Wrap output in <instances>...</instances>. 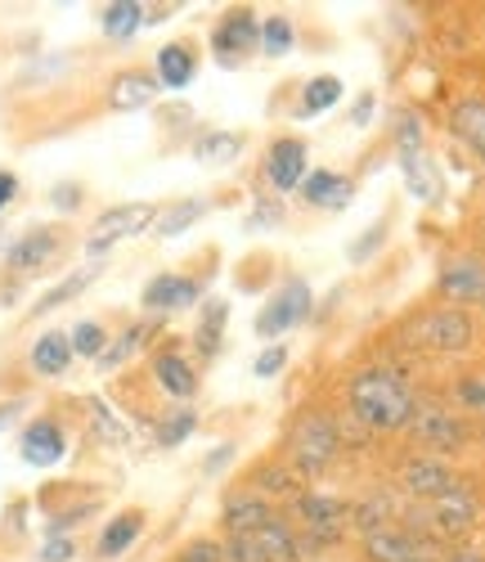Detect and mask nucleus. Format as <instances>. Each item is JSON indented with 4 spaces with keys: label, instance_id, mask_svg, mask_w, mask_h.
Instances as JSON below:
<instances>
[{
    "label": "nucleus",
    "instance_id": "obj_1",
    "mask_svg": "<svg viewBox=\"0 0 485 562\" xmlns=\"http://www.w3.org/2000/svg\"><path fill=\"white\" fill-rule=\"evenodd\" d=\"M347 405L373 432H401V428L414 424V414H418V396H414L409 379L392 364H369V369L351 373Z\"/></svg>",
    "mask_w": 485,
    "mask_h": 562
},
{
    "label": "nucleus",
    "instance_id": "obj_2",
    "mask_svg": "<svg viewBox=\"0 0 485 562\" xmlns=\"http://www.w3.org/2000/svg\"><path fill=\"white\" fill-rule=\"evenodd\" d=\"M409 342L431 356H463L476 342V319L459 306H436L409 324Z\"/></svg>",
    "mask_w": 485,
    "mask_h": 562
},
{
    "label": "nucleus",
    "instance_id": "obj_3",
    "mask_svg": "<svg viewBox=\"0 0 485 562\" xmlns=\"http://www.w3.org/2000/svg\"><path fill=\"white\" fill-rule=\"evenodd\" d=\"M287 450H293V463L302 477H319L324 468L337 459V450H342V428H337V418L328 414H302L293 437H287Z\"/></svg>",
    "mask_w": 485,
    "mask_h": 562
},
{
    "label": "nucleus",
    "instance_id": "obj_4",
    "mask_svg": "<svg viewBox=\"0 0 485 562\" xmlns=\"http://www.w3.org/2000/svg\"><path fill=\"white\" fill-rule=\"evenodd\" d=\"M158 221V207L154 203H117V207H104L94 216L90 234H86V257L104 261V252H113L122 239H135Z\"/></svg>",
    "mask_w": 485,
    "mask_h": 562
},
{
    "label": "nucleus",
    "instance_id": "obj_5",
    "mask_svg": "<svg viewBox=\"0 0 485 562\" xmlns=\"http://www.w3.org/2000/svg\"><path fill=\"white\" fill-rule=\"evenodd\" d=\"M225 562H302V536H293V527L274 518L248 536H229Z\"/></svg>",
    "mask_w": 485,
    "mask_h": 562
},
{
    "label": "nucleus",
    "instance_id": "obj_6",
    "mask_svg": "<svg viewBox=\"0 0 485 562\" xmlns=\"http://www.w3.org/2000/svg\"><path fill=\"white\" fill-rule=\"evenodd\" d=\"M476 522H481V504H476L472 486H459V491H450L441 499H431L427 513H422V531H427L431 544L436 540H450L454 544V540L472 536Z\"/></svg>",
    "mask_w": 485,
    "mask_h": 562
},
{
    "label": "nucleus",
    "instance_id": "obj_7",
    "mask_svg": "<svg viewBox=\"0 0 485 562\" xmlns=\"http://www.w3.org/2000/svg\"><path fill=\"white\" fill-rule=\"evenodd\" d=\"M293 508H297V522H302V531H306V540H311L315 549L337 544V540L347 536V527H351V504H342L337 495L302 491V495L293 499Z\"/></svg>",
    "mask_w": 485,
    "mask_h": 562
},
{
    "label": "nucleus",
    "instance_id": "obj_8",
    "mask_svg": "<svg viewBox=\"0 0 485 562\" xmlns=\"http://www.w3.org/2000/svg\"><path fill=\"white\" fill-rule=\"evenodd\" d=\"M409 432L418 437V446H427L436 454H454V450H463L472 441V428L450 405H427V401H418V414H414Z\"/></svg>",
    "mask_w": 485,
    "mask_h": 562
},
{
    "label": "nucleus",
    "instance_id": "obj_9",
    "mask_svg": "<svg viewBox=\"0 0 485 562\" xmlns=\"http://www.w3.org/2000/svg\"><path fill=\"white\" fill-rule=\"evenodd\" d=\"M401 486H405V495H414L418 504H431V499H441V495H450V491H459V486H467V482L454 473L445 459L414 454V459L401 463Z\"/></svg>",
    "mask_w": 485,
    "mask_h": 562
},
{
    "label": "nucleus",
    "instance_id": "obj_10",
    "mask_svg": "<svg viewBox=\"0 0 485 562\" xmlns=\"http://www.w3.org/2000/svg\"><path fill=\"white\" fill-rule=\"evenodd\" d=\"M311 284H306V279H287V284L266 302V311L257 315V334L261 338H279V334H287V329H293V324H302L306 315H311Z\"/></svg>",
    "mask_w": 485,
    "mask_h": 562
},
{
    "label": "nucleus",
    "instance_id": "obj_11",
    "mask_svg": "<svg viewBox=\"0 0 485 562\" xmlns=\"http://www.w3.org/2000/svg\"><path fill=\"white\" fill-rule=\"evenodd\" d=\"M436 289L459 311L485 306V257H450L436 274Z\"/></svg>",
    "mask_w": 485,
    "mask_h": 562
},
{
    "label": "nucleus",
    "instance_id": "obj_12",
    "mask_svg": "<svg viewBox=\"0 0 485 562\" xmlns=\"http://www.w3.org/2000/svg\"><path fill=\"white\" fill-rule=\"evenodd\" d=\"M59 248H64V229L59 225H36L5 248V270L10 274H36L59 257Z\"/></svg>",
    "mask_w": 485,
    "mask_h": 562
},
{
    "label": "nucleus",
    "instance_id": "obj_13",
    "mask_svg": "<svg viewBox=\"0 0 485 562\" xmlns=\"http://www.w3.org/2000/svg\"><path fill=\"white\" fill-rule=\"evenodd\" d=\"M364 558L369 562H418V558H436V544L427 536H418L414 527H382L373 536H364Z\"/></svg>",
    "mask_w": 485,
    "mask_h": 562
},
{
    "label": "nucleus",
    "instance_id": "obj_14",
    "mask_svg": "<svg viewBox=\"0 0 485 562\" xmlns=\"http://www.w3.org/2000/svg\"><path fill=\"white\" fill-rule=\"evenodd\" d=\"M19 454H23V463H32V468H55V463L68 454V432H64V424H59L55 414L32 418V424L23 428V437H19Z\"/></svg>",
    "mask_w": 485,
    "mask_h": 562
},
{
    "label": "nucleus",
    "instance_id": "obj_15",
    "mask_svg": "<svg viewBox=\"0 0 485 562\" xmlns=\"http://www.w3.org/2000/svg\"><path fill=\"white\" fill-rule=\"evenodd\" d=\"M306 171H311V149H306V139H297V135L274 139L270 154H266V180L274 184V190H279V194H293L297 184L306 180Z\"/></svg>",
    "mask_w": 485,
    "mask_h": 562
},
{
    "label": "nucleus",
    "instance_id": "obj_16",
    "mask_svg": "<svg viewBox=\"0 0 485 562\" xmlns=\"http://www.w3.org/2000/svg\"><path fill=\"white\" fill-rule=\"evenodd\" d=\"M199 297H203L199 279H189V274H171V270L154 274L149 284H144V293H139L144 311H154V315H171V311H184V306H193Z\"/></svg>",
    "mask_w": 485,
    "mask_h": 562
},
{
    "label": "nucleus",
    "instance_id": "obj_17",
    "mask_svg": "<svg viewBox=\"0 0 485 562\" xmlns=\"http://www.w3.org/2000/svg\"><path fill=\"white\" fill-rule=\"evenodd\" d=\"M297 194H302L306 207L342 212V207H351V199H356V180L342 176V171H324V167H315V171H306V180L297 184Z\"/></svg>",
    "mask_w": 485,
    "mask_h": 562
},
{
    "label": "nucleus",
    "instance_id": "obj_18",
    "mask_svg": "<svg viewBox=\"0 0 485 562\" xmlns=\"http://www.w3.org/2000/svg\"><path fill=\"white\" fill-rule=\"evenodd\" d=\"M261 45V23H257V14L252 10H229L216 27H212V50L229 64L234 55H243V50H257Z\"/></svg>",
    "mask_w": 485,
    "mask_h": 562
},
{
    "label": "nucleus",
    "instance_id": "obj_19",
    "mask_svg": "<svg viewBox=\"0 0 485 562\" xmlns=\"http://www.w3.org/2000/svg\"><path fill=\"white\" fill-rule=\"evenodd\" d=\"M158 77L154 72H144V68H126L109 81V109L117 113H139V109H149L158 100Z\"/></svg>",
    "mask_w": 485,
    "mask_h": 562
},
{
    "label": "nucleus",
    "instance_id": "obj_20",
    "mask_svg": "<svg viewBox=\"0 0 485 562\" xmlns=\"http://www.w3.org/2000/svg\"><path fill=\"white\" fill-rule=\"evenodd\" d=\"M274 518H279V513H274L257 491L229 495L225 508H221V522H225L229 536H248V531H257V527H266V522H274Z\"/></svg>",
    "mask_w": 485,
    "mask_h": 562
},
{
    "label": "nucleus",
    "instance_id": "obj_21",
    "mask_svg": "<svg viewBox=\"0 0 485 562\" xmlns=\"http://www.w3.org/2000/svg\"><path fill=\"white\" fill-rule=\"evenodd\" d=\"M154 383H158L167 396L189 401L193 392H199V369H193L176 347H162V351L154 356Z\"/></svg>",
    "mask_w": 485,
    "mask_h": 562
},
{
    "label": "nucleus",
    "instance_id": "obj_22",
    "mask_svg": "<svg viewBox=\"0 0 485 562\" xmlns=\"http://www.w3.org/2000/svg\"><path fill=\"white\" fill-rule=\"evenodd\" d=\"M72 360L77 356H72V342L64 329H45L27 351V364H32V373H41V379H64Z\"/></svg>",
    "mask_w": 485,
    "mask_h": 562
},
{
    "label": "nucleus",
    "instance_id": "obj_23",
    "mask_svg": "<svg viewBox=\"0 0 485 562\" xmlns=\"http://www.w3.org/2000/svg\"><path fill=\"white\" fill-rule=\"evenodd\" d=\"M154 77L162 90H184L193 77H199V55H193V45H184V41L162 45L158 59H154Z\"/></svg>",
    "mask_w": 485,
    "mask_h": 562
},
{
    "label": "nucleus",
    "instance_id": "obj_24",
    "mask_svg": "<svg viewBox=\"0 0 485 562\" xmlns=\"http://www.w3.org/2000/svg\"><path fill=\"white\" fill-rule=\"evenodd\" d=\"M450 135H459L463 145L472 149V158L485 167V100L467 95L450 109Z\"/></svg>",
    "mask_w": 485,
    "mask_h": 562
},
{
    "label": "nucleus",
    "instance_id": "obj_25",
    "mask_svg": "<svg viewBox=\"0 0 485 562\" xmlns=\"http://www.w3.org/2000/svg\"><path fill=\"white\" fill-rule=\"evenodd\" d=\"M104 274V261H90V266H81V270H72L68 279H59V284L50 289V293H45L36 306H32V319H41V315H50V311H59V306H68L72 297H81L90 284H94V279H100Z\"/></svg>",
    "mask_w": 485,
    "mask_h": 562
},
{
    "label": "nucleus",
    "instance_id": "obj_26",
    "mask_svg": "<svg viewBox=\"0 0 485 562\" xmlns=\"http://www.w3.org/2000/svg\"><path fill=\"white\" fill-rule=\"evenodd\" d=\"M139 536H144V513L126 508V513H117V518H109V527L100 531V540H94V553L100 558H122Z\"/></svg>",
    "mask_w": 485,
    "mask_h": 562
},
{
    "label": "nucleus",
    "instance_id": "obj_27",
    "mask_svg": "<svg viewBox=\"0 0 485 562\" xmlns=\"http://www.w3.org/2000/svg\"><path fill=\"white\" fill-rule=\"evenodd\" d=\"M401 171H405V184H409V194L418 203H441L445 184H441V171H436V162L427 154H405L401 158Z\"/></svg>",
    "mask_w": 485,
    "mask_h": 562
},
{
    "label": "nucleus",
    "instance_id": "obj_28",
    "mask_svg": "<svg viewBox=\"0 0 485 562\" xmlns=\"http://www.w3.org/2000/svg\"><path fill=\"white\" fill-rule=\"evenodd\" d=\"M225 319H229V302L207 297V302H203V319H199V329H193V347H199V356H203V360H216V356H221Z\"/></svg>",
    "mask_w": 485,
    "mask_h": 562
},
{
    "label": "nucleus",
    "instance_id": "obj_29",
    "mask_svg": "<svg viewBox=\"0 0 485 562\" xmlns=\"http://www.w3.org/2000/svg\"><path fill=\"white\" fill-rule=\"evenodd\" d=\"M86 414H90V432L100 446H126L131 441V428L117 418V409L104 401V396H90L86 401Z\"/></svg>",
    "mask_w": 485,
    "mask_h": 562
},
{
    "label": "nucleus",
    "instance_id": "obj_30",
    "mask_svg": "<svg viewBox=\"0 0 485 562\" xmlns=\"http://www.w3.org/2000/svg\"><path fill=\"white\" fill-rule=\"evenodd\" d=\"M100 27L109 41H131L144 27V5L139 0H113V5L100 10Z\"/></svg>",
    "mask_w": 485,
    "mask_h": 562
},
{
    "label": "nucleus",
    "instance_id": "obj_31",
    "mask_svg": "<svg viewBox=\"0 0 485 562\" xmlns=\"http://www.w3.org/2000/svg\"><path fill=\"white\" fill-rule=\"evenodd\" d=\"M243 145H248V139L238 131H203L193 139V158L199 162H234L243 154Z\"/></svg>",
    "mask_w": 485,
    "mask_h": 562
},
{
    "label": "nucleus",
    "instance_id": "obj_32",
    "mask_svg": "<svg viewBox=\"0 0 485 562\" xmlns=\"http://www.w3.org/2000/svg\"><path fill=\"white\" fill-rule=\"evenodd\" d=\"M207 216V199H176L167 212H158V234L162 239H176V234H184L193 221H203Z\"/></svg>",
    "mask_w": 485,
    "mask_h": 562
},
{
    "label": "nucleus",
    "instance_id": "obj_33",
    "mask_svg": "<svg viewBox=\"0 0 485 562\" xmlns=\"http://www.w3.org/2000/svg\"><path fill=\"white\" fill-rule=\"evenodd\" d=\"M392 513H396V504L386 499V495H364L360 504H351V527L360 536H373L382 527H392Z\"/></svg>",
    "mask_w": 485,
    "mask_h": 562
},
{
    "label": "nucleus",
    "instance_id": "obj_34",
    "mask_svg": "<svg viewBox=\"0 0 485 562\" xmlns=\"http://www.w3.org/2000/svg\"><path fill=\"white\" fill-rule=\"evenodd\" d=\"M68 342H72V356L100 360L109 351V329L100 319H81V324H72V329H68Z\"/></svg>",
    "mask_w": 485,
    "mask_h": 562
},
{
    "label": "nucleus",
    "instance_id": "obj_35",
    "mask_svg": "<svg viewBox=\"0 0 485 562\" xmlns=\"http://www.w3.org/2000/svg\"><path fill=\"white\" fill-rule=\"evenodd\" d=\"M154 334V324H131L126 334H117V338H109V351L100 356V369H117V364H126L139 347H144V338Z\"/></svg>",
    "mask_w": 485,
    "mask_h": 562
},
{
    "label": "nucleus",
    "instance_id": "obj_36",
    "mask_svg": "<svg viewBox=\"0 0 485 562\" xmlns=\"http://www.w3.org/2000/svg\"><path fill=\"white\" fill-rule=\"evenodd\" d=\"M293 45H297V32H293V23H287L283 14H274V19L261 23V50H266L270 59L293 55Z\"/></svg>",
    "mask_w": 485,
    "mask_h": 562
},
{
    "label": "nucleus",
    "instance_id": "obj_37",
    "mask_svg": "<svg viewBox=\"0 0 485 562\" xmlns=\"http://www.w3.org/2000/svg\"><path fill=\"white\" fill-rule=\"evenodd\" d=\"M193 428H199V414H193V409H171L167 418H162V424H158V446H184L189 437H193Z\"/></svg>",
    "mask_w": 485,
    "mask_h": 562
},
{
    "label": "nucleus",
    "instance_id": "obj_38",
    "mask_svg": "<svg viewBox=\"0 0 485 562\" xmlns=\"http://www.w3.org/2000/svg\"><path fill=\"white\" fill-rule=\"evenodd\" d=\"M252 486H257V495L266 499V495H274V499H287V495H302L297 491V477L287 473V468H257V477H252Z\"/></svg>",
    "mask_w": 485,
    "mask_h": 562
},
{
    "label": "nucleus",
    "instance_id": "obj_39",
    "mask_svg": "<svg viewBox=\"0 0 485 562\" xmlns=\"http://www.w3.org/2000/svg\"><path fill=\"white\" fill-rule=\"evenodd\" d=\"M337 100H342V81H337V77H315V81H306V90H302V109H306V113H324V109H332Z\"/></svg>",
    "mask_w": 485,
    "mask_h": 562
},
{
    "label": "nucleus",
    "instance_id": "obj_40",
    "mask_svg": "<svg viewBox=\"0 0 485 562\" xmlns=\"http://www.w3.org/2000/svg\"><path fill=\"white\" fill-rule=\"evenodd\" d=\"M454 401L467 414H485V369L481 373H463V379L454 383Z\"/></svg>",
    "mask_w": 485,
    "mask_h": 562
},
{
    "label": "nucleus",
    "instance_id": "obj_41",
    "mask_svg": "<svg viewBox=\"0 0 485 562\" xmlns=\"http://www.w3.org/2000/svg\"><path fill=\"white\" fill-rule=\"evenodd\" d=\"M396 149H401V158L422 154V122L414 113H401V122H396Z\"/></svg>",
    "mask_w": 485,
    "mask_h": 562
},
{
    "label": "nucleus",
    "instance_id": "obj_42",
    "mask_svg": "<svg viewBox=\"0 0 485 562\" xmlns=\"http://www.w3.org/2000/svg\"><path fill=\"white\" fill-rule=\"evenodd\" d=\"M176 562H225V544H216V540H189Z\"/></svg>",
    "mask_w": 485,
    "mask_h": 562
},
{
    "label": "nucleus",
    "instance_id": "obj_43",
    "mask_svg": "<svg viewBox=\"0 0 485 562\" xmlns=\"http://www.w3.org/2000/svg\"><path fill=\"white\" fill-rule=\"evenodd\" d=\"M287 364V347L283 342H274V347H266L261 356H257V364H252V373L257 379H274V373Z\"/></svg>",
    "mask_w": 485,
    "mask_h": 562
},
{
    "label": "nucleus",
    "instance_id": "obj_44",
    "mask_svg": "<svg viewBox=\"0 0 485 562\" xmlns=\"http://www.w3.org/2000/svg\"><path fill=\"white\" fill-rule=\"evenodd\" d=\"M279 221H283V203H279V199H270V194H266V199H257V207H252V221H248V225H252V229H270V225H279Z\"/></svg>",
    "mask_w": 485,
    "mask_h": 562
},
{
    "label": "nucleus",
    "instance_id": "obj_45",
    "mask_svg": "<svg viewBox=\"0 0 485 562\" xmlns=\"http://www.w3.org/2000/svg\"><path fill=\"white\" fill-rule=\"evenodd\" d=\"M81 199H86V194H81V184H77V180H59L55 190H50V203H55L59 212H77Z\"/></svg>",
    "mask_w": 485,
    "mask_h": 562
},
{
    "label": "nucleus",
    "instance_id": "obj_46",
    "mask_svg": "<svg viewBox=\"0 0 485 562\" xmlns=\"http://www.w3.org/2000/svg\"><path fill=\"white\" fill-rule=\"evenodd\" d=\"M382 239H386V229H382V225H369V234L347 248V257H351V261H369V257L377 252V244H382Z\"/></svg>",
    "mask_w": 485,
    "mask_h": 562
},
{
    "label": "nucleus",
    "instance_id": "obj_47",
    "mask_svg": "<svg viewBox=\"0 0 485 562\" xmlns=\"http://www.w3.org/2000/svg\"><path fill=\"white\" fill-rule=\"evenodd\" d=\"M77 558V544L68 536H50L41 544V562H72Z\"/></svg>",
    "mask_w": 485,
    "mask_h": 562
},
{
    "label": "nucleus",
    "instance_id": "obj_48",
    "mask_svg": "<svg viewBox=\"0 0 485 562\" xmlns=\"http://www.w3.org/2000/svg\"><path fill=\"white\" fill-rule=\"evenodd\" d=\"M14 194H19V176L14 171H0V212L14 203Z\"/></svg>",
    "mask_w": 485,
    "mask_h": 562
},
{
    "label": "nucleus",
    "instance_id": "obj_49",
    "mask_svg": "<svg viewBox=\"0 0 485 562\" xmlns=\"http://www.w3.org/2000/svg\"><path fill=\"white\" fill-rule=\"evenodd\" d=\"M369 117H373V95H360L356 109H351V122L356 126H369Z\"/></svg>",
    "mask_w": 485,
    "mask_h": 562
},
{
    "label": "nucleus",
    "instance_id": "obj_50",
    "mask_svg": "<svg viewBox=\"0 0 485 562\" xmlns=\"http://www.w3.org/2000/svg\"><path fill=\"white\" fill-rule=\"evenodd\" d=\"M445 562H485V553H481V549H472V544H459Z\"/></svg>",
    "mask_w": 485,
    "mask_h": 562
},
{
    "label": "nucleus",
    "instance_id": "obj_51",
    "mask_svg": "<svg viewBox=\"0 0 485 562\" xmlns=\"http://www.w3.org/2000/svg\"><path fill=\"white\" fill-rule=\"evenodd\" d=\"M19 409H23V401H5V405H0V432H5V428L14 424Z\"/></svg>",
    "mask_w": 485,
    "mask_h": 562
},
{
    "label": "nucleus",
    "instance_id": "obj_52",
    "mask_svg": "<svg viewBox=\"0 0 485 562\" xmlns=\"http://www.w3.org/2000/svg\"><path fill=\"white\" fill-rule=\"evenodd\" d=\"M229 454H234V450H229V446H221V450H216V454L207 459V473H216V468H221V463H229Z\"/></svg>",
    "mask_w": 485,
    "mask_h": 562
},
{
    "label": "nucleus",
    "instance_id": "obj_53",
    "mask_svg": "<svg viewBox=\"0 0 485 562\" xmlns=\"http://www.w3.org/2000/svg\"><path fill=\"white\" fill-rule=\"evenodd\" d=\"M481 252H485V221H481Z\"/></svg>",
    "mask_w": 485,
    "mask_h": 562
},
{
    "label": "nucleus",
    "instance_id": "obj_54",
    "mask_svg": "<svg viewBox=\"0 0 485 562\" xmlns=\"http://www.w3.org/2000/svg\"><path fill=\"white\" fill-rule=\"evenodd\" d=\"M418 562H441V558H418Z\"/></svg>",
    "mask_w": 485,
    "mask_h": 562
}]
</instances>
